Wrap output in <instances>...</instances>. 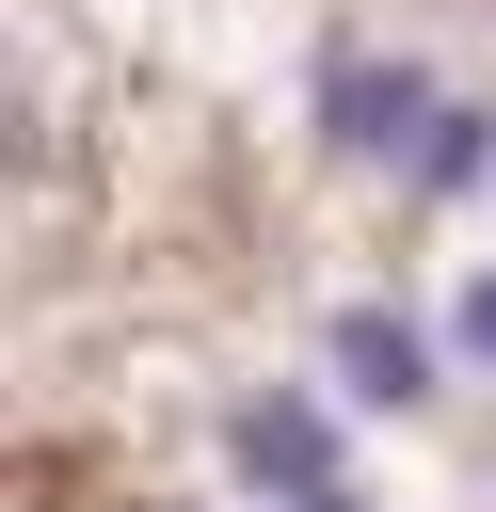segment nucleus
<instances>
[{"mask_svg":"<svg viewBox=\"0 0 496 512\" xmlns=\"http://www.w3.org/2000/svg\"><path fill=\"white\" fill-rule=\"evenodd\" d=\"M304 512H368V496H352V480H336V496H304Z\"/></svg>","mask_w":496,"mask_h":512,"instance_id":"nucleus-6","label":"nucleus"},{"mask_svg":"<svg viewBox=\"0 0 496 512\" xmlns=\"http://www.w3.org/2000/svg\"><path fill=\"white\" fill-rule=\"evenodd\" d=\"M224 464L256 480V496H336V400H304V384H256L240 416H224Z\"/></svg>","mask_w":496,"mask_h":512,"instance_id":"nucleus-2","label":"nucleus"},{"mask_svg":"<svg viewBox=\"0 0 496 512\" xmlns=\"http://www.w3.org/2000/svg\"><path fill=\"white\" fill-rule=\"evenodd\" d=\"M400 176H416L432 208H448V192H480V176H496V112H432V144H416Z\"/></svg>","mask_w":496,"mask_h":512,"instance_id":"nucleus-4","label":"nucleus"},{"mask_svg":"<svg viewBox=\"0 0 496 512\" xmlns=\"http://www.w3.org/2000/svg\"><path fill=\"white\" fill-rule=\"evenodd\" d=\"M320 352H336V384H352L368 416H416V400H432V320H400V304H336Z\"/></svg>","mask_w":496,"mask_h":512,"instance_id":"nucleus-3","label":"nucleus"},{"mask_svg":"<svg viewBox=\"0 0 496 512\" xmlns=\"http://www.w3.org/2000/svg\"><path fill=\"white\" fill-rule=\"evenodd\" d=\"M448 336H464V352H480V368H496V272H480V288H464V320H448Z\"/></svg>","mask_w":496,"mask_h":512,"instance_id":"nucleus-5","label":"nucleus"},{"mask_svg":"<svg viewBox=\"0 0 496 512\" xmlns=\"http://www.w3.org/2000/svg\"><path fill=\"white\" fill-rule=\"evenodd\" d=\"M320 144H336V160H416V144H432V80L336 32V48H320Z\"/></svg>","mask_w":496,"mask_h":512,"instance_id":"nucleus-1","label":"nucleus"}]
</instances>
